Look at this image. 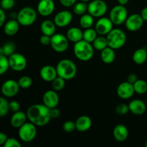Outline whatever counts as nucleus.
Segmentation results:
<instances>
[{
  "mask_svg": "<svg viewBox=\"0 0 147 147\" xmlns=\"http://www.w3.org/2000/svg\"><path fill=\"white\" fill-rule=\"evenodd\" d=\"M27 119L37 126H45L50 121V109L45 104H34L27 111Z\"/></svg>",
  "mask_w": 147,
  "mask_h": 147,
  "instance_id": "obj_1",
  "label": "nucleus"
},
{
  "mask_svg": "<svg viewBox=\"0 0 147 147\" xmlns=\"http://www.w3.org/2000/svg\"><path fill=\"white\" fill-rule=\"evenodd\" d=\"M57 76L63 78L65 80L74 78L77 74V67L73 60L70 59H63L56 66Z\"/></svg>",
  "mask_w": 147,
  "mask_h": 147,
  "instance_id": "obj_2",
  "label": "nucleus"
},
{
  "mask_svg": "<svg viewBox=\"0 0 147 147\" xmlns=\"http://www.w3.org/2000/svg\"><path fill=\"white\" fill-rule=\"evenodd\" d=\"M73 53L79 60L86 62L90 60L94 55V48L91 43L82 40L74 43Z\"/></svg>",
  "mask_w": 147,
  "mask_h": 147,
  "instance_id": "obj_3",
  "label": "nucleus"
},
{
  "mask_svg": "<svg viewBox=\"0 0 147 147\" xmlns=\"http://www.w3.org/2000/svg\"><path fill=\"white\" fill-rule=\"evenodd\" d=\"M108 45L113 50H119L125 45L126 42V34L122 30L114 28L106 35Z\"/></svg>",
  "mask_w": 147,
  "mask_h": 147,
  "instance_id": "obj_4",
  "label": "nucleus"
},
{
  "mask_svg": "<svg viewBox=\"0 0 147 147\" xmlns=\"http://www.w3.org/2000/svg\"><path fill=\"white\" fill-rule=\"evenodd\" d=\"M37 11L31 7H24L17 13V20L20 25L28 27L35 22Z\"/></svg>",
  "mask_w": 147,
  "mask_h": 147,
  "instance_id": "obj_5",
  "label": "nucleus"
},
{
  "mask_svg": "<svg viewBox=\"0 0 147 147\" xmlns=\"http://www.w3.org/2000/svg\"><path fill=\"white\" fill-rule=\"evenodd\" d=\"M128 16V11L124 5L118 4L111 9L109 18L114 25H121L126 22Z\"/></svg>",
  "mask_w": 147,
  "mask_h": 147,
  "instance_id": "obj_6",
  "label": "nucleus"
},
{
  "mask_svg": "<svg viewBox=\"0 0 147 147\" xmlns=\"http://www.w3.org/2000/svg\"><path fill=\"white\" fill-rule=\"evenodd\" d=\"M18 135L20 140L22 142H31L37 135V126L32 122H26L21 127L19 128Z\"/></svg>",
  "mask_w": 147,
  "mask_h": 147,
  "instance_id": "obj_7",
  "label": "nucleus"
},
{
  "mask_svg": "<svg viewBox=\"0 0 147 147\" xmlns=\"http://www.w3.org/2000/svg\"><path fill=\"white\" fill-rule=\"evenodd\" d=\"M108 11V5L103 0H93L88 4V12L93 17H103Z\"/></svg>",
  "mask_w": 147,
  "mask_h": 147,
  "instance_id": "obj_8",
  "label": "nucleus"
},
{
  "mask_svg": "<svg viewBox=\"0 0 147 147\" xmlns=\"http://www.w3.org/2000/svg\"><path fill=\"white\" fill-rule=\"evenodd\" d=\"M50 46L54 51L62 53L65 52L69 47V40L66 35L55 33L51 37Z\"/></svg>",
  "mask_w": 147,
  "mask_h": 147,
  "instance_id": "obj_9",
  "label": "nucleus"
},
{
  "mask_svg": "<svg viewBox=\"0 0 147 147\" xmlns=\"http://www.w3.org/2000/svg\"><path fill=\"white\" fill-rule=\"evenodd\" d=\"M9 68L14 71L20 72L24 70L27 65V61L24 55L21 53H14L8 57Z\"/></svg>",
  "mask_w": 147,
  "mask_h": 147,
  "instance_id": "obj_10",
  "label": "nucleus"
},
{
  "mask_svg": "<svg viewBox=\"0 0 147 147\" xmlns=\"http://www.w3.org/2000/svg\"><path fill=\"white\" fill-rule=\"evenodd\" d=\"M20 85L18 81L14 80H7L2 83L1 87V92L4 97L12 98L17 96L20 91Z\"/></svg>",
  "mask_w": 147,
  "mask_h": 147,
  "instance_id": "obj_11",
  "label": "nucleus"
},
{
  "mask_svg": "<svg viewBox=\"0 0 147 147\" xmlns=\"http://www.w3.org/2000/svg\"><path fill=\"white\" fill-rule=\"evenodd\" d=\"M114 24L109 17H101L98 18L95 24V30L100 35H107L112 30Z\"/></svg>",
  "mask_w": 147,
  "mask_h": 147,
  "instance_id": "obj_12",
  "label": "nucleus"
},
{
  "mask_svg": "<svg viewBox=\"0 0 147 147\" xmlns=\"http://www.w3.org/2000/svg\"><path fill=\"white\" fill-rule=\"evenodd\" d=\"M144 20L139 14H132L128 16L125 25L126 29L131 32H136L140 30L144 25Z\"/></svg>",
  "mask_w": 147,
  "mask_h": 147,
  "instance_id": "obj_13",
  "label": "nucleus"
},
{
  "mask_svg": "<svg viewBox=\"0 0 147 147\" xmlns=\"http://www.w3.org/2000/svg\"><path fill=\"white\" fill-rule=\"evenodd\" d=\"M73 15L68 10H63L59 11L54 17L53 21L56 26L58 27H65L71 23Z\"/></svg>",
  "mask_w": 147,
  "mask_h": 147,
  "instance_id": "obj_14",
  "label": "nucleus"
},
{
  "mask_svg": "<svg viewBox=\"0 0 147 147\" xmlns=\"http://www.w3.org/2000/svg\"><path fill=\"white\" fill-rule=\"evenodd\" d=\"M55 4L53 0H40L37 6V11L42 17H48L55 11Z\"/></svg>",
  "mask_w": 147,
  "mask_h": 147,
  "instance_id": "obj_15",
  "label": "nucleus"
},
{
  "mask_svg": "<svg viewBox=\"0 0 147 147\" xmlns=\"http://www.w3.org/2000/svg\"><path fill=\"white\" fill-rule=\"evenodd\" d=\"M118 96L121 99H129L134 96L135 91L132 83L128 81L120 83L116 90Z\"/></svg>",
  "mask_w": 147,
  "mask_h": 147,
  "instance_id": "obj_16",
  "label": "nucleus"
},
{
  "mask_svg": "<svg viewBox=\"0 0 147 147\" xmlns=\"http://www.w3.org/2000/svg\"><path fill=\"white\" fill-rule=\"evenodd\" d=\"M60 98L57 92L55 90H47L42 96L43 104L45 105L49 109L57 107L59 104Z\"/></svg>",
  "mask_w": 147,
  "mask_h": 147,
  "instance_id": "obj_17",
  "label": "nucleus"
},
{
  "mask_svg": "<svg viewBox=\"0 0 147 147\" xmlns=\"http://www.w3.org/2000/svg\"><path fill=\"white\" fill-rule=\"evenodd\" d=\"M40 76L45 82H52L57 76V70L54 66L47 65L40 69Z\"/></svg>",
  "mask_w": 147,
  "mask_h": 147,
  "instance_id": "obj_18",
  "label": "nucleus"
},
{
  "mask_svg": "<svg viewBox=\"0 0 147 147\" xmlns=\"http://www.w3.org/2000/svg\"><path fill=\"white\" fill-rule=\"evenodd\" d=\"M129 111L136 116L143 115L146 112V105L140 99H134L129 103Z\"/></svg>",
  "mask_w": 147,
  "mask_h": 147,
  "instance_id": "obj_19",
  "label": "nucleus"
},
{
  "mask_svg": "<svg viewBox=\"0 0 147 147\" xmlns=\"http://www.w3.org/2000/svg\"><path fill=\"white\" fill-rule=\"evenodd\" d=\"M113 136L118 142H125L129 136L128 128L121 123L116 125L113 130Z\"/></svg>",
  "mask_w": 147,
  "mask_h": 147,
  "instance_id": "obj_20",
  "label": "nucleus"
},
{
  "mask_svg": "<svg viewBox=\"0 0 147 147\" xmlns=\"http://www.w3.org/2000/svg\"><path fill=\"white\" fill-rule=\"evenodd\" d=\"M92 126V120L89 116H81L76 121V130L79 132H86Z\"/></svg>",
  "mask_w": 147,
  "mask_h": 147,
  "instance_id": "obj_21",
  "label": "nucleus"
},
{
  "mask_svg": "<svg viewBox=\"0 0 147 147\" xmlns=\"http://www.w3.org/2000/svg\"><path fill=\"white\" fill-rule=\"evenodd\" d=\"M27 113L21 111H19L14 112L13 113L11 119H10V123H11V126H13L14 128L19 129L27 122Z\"/></svg>",
  "mask_w": 147,
  "mask_h": 147,
  "instance_id": "obj_22",
  "label": "nucleus"
},
{
  "mask_svg": "<svg viewBox=\"0 0 147 147\" xmlns=\"http://www.w3.org/2000/svg\"><path fill=\"white\" fill-rule=\"evenodd\" d=\"M66 37L70 42L76 43L83 40V32L79 27H70L67 30V33H66Z\"/></svg>",
  "mask_w": 147,
  "mask_h": 147,
  "instance_id": "obj_23",
  "label": "nucleus"
},
{
  "mask_svg": "<svg viewBox=\"0 0 147 147\" xmlns=\"http://www.w3.org/2000/svg\"><path fill=\"white\" fill-rule=\"evenodd\" d=\"M56 27L57 26L55 24L54 21H52L50 20H46L41 23L40 30H41L42 34L52 37L53 34H55Z\"/></svg>",
  "mask_w": 147,
  "mask_h": 147,
  "instance_id": "obj_24",
  "label": "nucleus"
},
{
  "mask_svg": "<svg viewBox=\"0 0 147 147\" xmlns=\"http://www.w3.org/2000/svg\"><path fill=\"white\" fill-rule=\"evenodd\" d=\"M20 23L17 20H10L4 24V32L7 35L14 36L18 32Z\"/></svg>",
  "mask_w": 147,
  "mask_h": 147,
  "instance_id": "obj_25",
  "label": "nucleus"
},
{
  "mask_svg": "<svg viewBox=\"0 0 147 147\" xmlns=\"http://www.w3.org/2000/svg\"><path fill=\"white\" fill-rule=\"evenodd\" d=\"M100 59L103 63H106V64L113 63L116 59L115 50L108 46L107 47L100 51Z\"/></svg>",
  "mask_w": 147,
  "mask_h": 147,
  "instance_id": "obj_26",
  "label": "nucleus"
},
{
  "mask_svg": "<svg viewBox=\"0 0 147 147\" xmlns=\"http://www.w3.org/2000/svg\"><path fill=\"white\" fill-rule=\"evenodd\" d=\"M133 61L136 65H142L147 60V50L144 48L137 49L132 56Z\"/></svg>",
  "mask_w": 147,
  "mask_h": 147,
  "instance_id": "obj_27",
  "label": "nucleus"
},
{
  "mask_svg": "<svg viewBox=\"0 0 147 147\" xmlns=\"http://www.w3.org/2000/svg\"><path fill=\"white\" fill-rule=\"evenodd\" d=\"M79 24L80 27L83 29H88L93 27L94 24V17L90 15L89 13L84 14L80 16V20H79Z\"/></svg>",
  "mask_w": 147,
  "mask_h": 147,
  "instance_id": "obj_28",
  "label": "nucleus"
},
{
  "mask_svg": "<svg viewBox=\"0 0 147 147\" xmlns=\"http://www.w3.org/2000/svg\"><path fill=\"white\" fill-rule=\"evenodd\" d=\"M92 45H93L94 50H98V51H101L109 46L108 45L107 39H106V37H103V35L96 37V39L93 42Z\"/></svg>",
  "mask_w": 147,
  "mask_h": 147,
  "instance_id": "obj_29",
  "label": "nucleus"
},
{
  "mask_svg": "<svg viewBox=\"0 0 147 147\" xmlns=\"http://www.w3.org/2000/svg\"><path fill=\"white\" fill-rule=\"evenodd\" d=\"M73 11L75 14L78 16H81L86 14L88 11V4L84 1H79L76 2L73 7Z\"/></svg>",
  "mask_w": 147,
  "mask_h": 147,
  "instance_id": "obj_30",
  "label": "nucleus"
},
{
  "mask_svg": "<svg viewBox=\"0 0 147 147\" xmlns=\"http://www.w3.org/2000/svg\"><path fill=\"white\" fill-rule=\"evenodd\" d=\"M133 86L135 93L138 94H144L147 92V83L144 80L138 79Z\"/></svg>",
  "mask_w": 147,
  "mask_h": 147,
  "instance_id": "obj_31",
  "label": "nucleus"
},
{
  "mask_svg": "<svg viewBox=\"0 0 147 147\" xmlns=\"http://www.w3.org/2000/svg\"><path fill=\"white\" fill-rule=\"evenodd\" d=\"M98 34L97 33L96 30H95V28L90 27V28L85 29V30L83 31V40H86V41L90 43H93V42L98 37Z\"/></svg>",
  "mask_w": 147,
  "mask_h": 147,
  "instance_id": "obj_32",
  "label": "nucleus"
},
{
  "mask_svg": "<svg viewBox=\"0 0 147 147\" xmlns=\"http://www.w3.org/2000/svg\"><path fill=\"white\" fill-rule=\"evenodd\" d=\"M65 80L60 76H57L52 81V86H53V90H56L57 92L63 90L65 88Z\"/></svg>",
  "mask_w": 147,
  "mask_h": 147,
  "instance_id": "obj_33",
  "label": "nucleus"
},
{
  "mask_svg": "<svg viewBox=\"0 0 147 147\" xmlns=\"http://www.w3.org/2000/svg\"><path fill=\"white\" fill-rule=\"evenodd\" d=\"M1 47H2L4 55L7 56V57H9L15 52L16 46L12 42H7Z\"/></svg>",
  "mask_w": 147,
  "mask_h": 147,
  "instance_id": "obj_34",
  "label": "nucleus"
},
{
  "mask_svg": "<svg viewBox=\"0 0 147 147\" xmlns=\"http://www.w3.org/2000/svg\"><path fill=\"white\" fill-rule=\"evenodd\" d=\"M32 79L27 76H22L20 79L18 80V83L20 85V87L23 89L29 88L32 85Z\"/></svg>",
  "mask_w": 147,
  "mask_h": 147,
  "instance_id": "obj_35",
  "label": "nucleus"
},
{
  "mask_svg": "<svg viewBox=\"0 0 147 147\" xmlns=\"http://www.w3.org/2000/svg\"><path fill=\"white\" fill-rule=\"evenodd\" d=\"M9 68L8 57L5 55H0V76L7 73Z\"/></svg>",
  "mask_w": 147,
  "mask_h": 147,
  "instance_id": "obj_36",
  "label": "nucleus"
},
{
  "mask_svg": "<svg viewBox=\"0 0 147 147\" xmlns=\"http://www.w3.org/2000/svg\"><path fill=\"white\" fill-rule=\"evenodd\" d=\"M9 111V102L4 97H0V117H4Z\"/></svg>",
  "mask_w": 147,
  "mask_h": 147,
  "instance_id": "obj_37",
  "label": "nucleus"
},
{
  "mask_svg": "<svg viewBox=\"0 0 147 147\" xmlns=\"http://www.w3.org/2000/svg\"><path fill=\"white\" fill-rule=\"evenodd\" d=\"M129 111V105L126 104V103H120V104L117 105L116 107V113L118 115L124 116V115L127 114Z\"/></svg>",
  "mask_w": 147,
  "mask_h": 147,
  "instance_id": "obj_38",
  "label": "nucleus"
},
{
  "mask_svg": "<svg viewBox=\"0 0 147 147\" xmlns=\"http://www.w3.org/2000/svg\"><path fill=\"white\" fill-rule=\"evenodd\" d=\"M63 129L64 131L66 133H72L76 130V122H73L72 121H66L63 125Z\"/></svg>",
  "mask_w": 147,
  "mask_h": 147,
  "instance_id": "obj_39",
  "label": "nucleus"
},
{
  "mask_svg": "<svg viewBox=\"0 0 147 147\" xmlns=\"http://www.w3.org/2000/svg\"><path fill=\"white\" fill-rule=\"evenodd\" d=\"M15 4V0H1L0 1V7L3 9L9 10L14 7Z\"/></svg>",
  "mask_w": 147,
  "mask_h": 147,
  "instance_id": "obj_40",
  "label": "nucleus"
},
{
  "mask_svg": "<svg viewBox=\"0 0 147 147\" xmlns=\"http://www.w3.org/2000/svg\"><path fill=\"white\" fill-rule=\"evenodd\" d=\"M3 146L4 147H21V144L14 138H7V141Z\"/></svg>",
  "mask_w": 147,
  "mask_h": 147,
  "instance_id": "obj_41",
  "label": "nucleus"
},
{
  "mask_svg": "<svg viewBox=\"0 0 147 147\" xmlns=\"http://www.w3.org/2000/svg\"><path fill=\"white\" fill-rule=\"evenodd\" d=\"M9 111L14 113L20 111V104L17 100H11V102H9Z\"/></svg>",
  "mask_w": 147,
  "mask_h": 147,
  "instance_id": "obj_42",
  "label": "nucleus"
},
{
  "mask_svg": "<svg viewBox=\"0 0 147 147\" xmlns=\"http://www.w3.org/2000/svg\"><path fill=\"white\" fill-rule=\"evenodd\" d=\"M40 42L42 45L47 46L50 45V42H51V37L48 35H45V34H42L40 38Z\"/></svg>",
  "mask_w": 147,
  "mask_h": 147,
  "instance_id": "obj_43",
  "label": "nucleus"
},
{
  "mask_svg": "<svg viewBox=\"0 0 147 147\" xmlns=\"http://www.w3.org/2000/svg\"><path fill=\"white\" fill-rule=\"evenodd\" d=\"M62 6L65 7H73L76 3L77 0H59Z\"/></svg>",
  "mask_w": 147,
  "mask_h": 147,
  "instance_id": "obj_44",
  "label": "nucleus"
},
{
  "mask_svg": "<svg viewBox=\"0 0 147 147\" xmlns=\"http://www.w3.org/2000/svg\"><path fill=\"white\" fill-rule=\"evenodd\" d=\"M60 111L57 107L50 109V116H51V119H57V118L60 117Z\"/></svg>",
  "mask_w": 147,
  "mask_h": 147,
  "instance_id": "obj_45",
  "label": "nucleus"
},
{
  "mask_svg": "<svg viewBox=\"0 0 147 147\" xmlns=\"http://www.w3.org/2000/svg\"><path fill=\"white\" fill-rule=\"evenodd\" d=\"M6 21V14L4 10L0 7V28L5 24Z\"/></svg>",
  "mask_w": 147,
  "mask_h": 147,
  "instance_id": "obj_46",
  "label": "nucleus"
},
{
  "mask_svg": "<svg viewBox=\"0 0 147 147\" xmlns=\"http://www.w3.org/2000/svg\"><path fill=\"white\" fill-rule=\"evenodd\" d=\"M137 80H138L137 76H136V74H134V73H131V74H129V76H128L127 81L129 82L130 83L134 84V83Z\"/></svg>",
  "mask_w": 147,
  "mask_h": 147,
  "instance_id": "obj_47",
  "label": "nucleus"
},
{
  "mask_svg": "<svg viewBox=\"0 0 147 147\" xmlns=\"http://www.w3.org/2000/svg\"><path fill=\"white\" fill-rule=\"evenodd\" d=\"M7 136L6 134L3 133V132H0V146L1 145H4V143L6 142L7 139Z\"/></svg>",
  "mask_w": 147,
  "mask_h": 147,
  "instance_id": "obj_48",
  "label": "nucleus"
},
{
  "mask_svg": "<svg viewBox=\"0 0 147 147\" xmlns=\"http://www.w3.org/2000/svg\"><path fill=\"white\" fill-rule=\"evenodd\" d=\"M140 14L142 18H143V20H144V22L147 21V7L142 9Z\"/></svg>",
  "mask_w": 147,
  "mask_h": 147,
  "instance_id": "obj_49",
  "label": "nucleus"
},
{
  "mask_svg": "<svg viewBox=\"0 0 147 147\" xmlns=\"http://www.w3.org/2000/svg\"><path fill=\"white\" fill-rule=\"evenodd\" d=\"M118 3H119V4H121V5H126V4H127L128 3H129V0H117Z\"/></svg>",
  "mask_w": 147,
  "mask_h": 147,
  "instance_id": "obj_50",
  "label": "nucleus"
},
{
  "mask_svg": "<svg viewBox=\"0 0 147 147\" xmlns=\"http://www.w3.org/2000/svg\"><path fill=\"white\" fill-rule=\"evenodd\" d=\"M9 17L11 18V20H17V13L16 12H11L10 13Z\"/></svg>",
  "mask_w": 147,
  "mask_h": 147,
  "instance_id": "obj_51",
  "label": "nucleus"
},
{
  "mask_svg": "<svg viewBox=\"0 0 147 147\" xmlns=\"http://www.w3.org/2000/svg\"><path fill=\"white\" fill-rule=\"evenodd\" d=\"M80 1H84V2H88V1H90V0H80Z\"/></svg>",
  "mask_w": 147,
  "mask_h": 147,
  "instance_id": "obj_52",
  "label": "nucleus"
},
{
  "mask_svg": "<svg viewBox=\"0 0 147 147\" xmlns=\"http://www.w3.org/2000/svg\"><path fill=\"white\" fill-rule=\"evenodd\" d=\"M145 146L147 147V141L146 142V143H145Z\"/></svg>",
  "mask_w": 147,
  "mask_h": 147,
  "instance_id": "obj_53",
  "label": "nucleus"
}]
</instances>
